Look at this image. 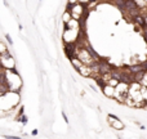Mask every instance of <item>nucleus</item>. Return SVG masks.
<instances>
[{"instance_id":"f257e3e1","label":"nucleus","mask_w":147,"mask_h":139,"mask_svg":"<svg viewBox=\"0 0 147 139\" xmlns=\"http://www.w3.org/2000/svg\"><path fill=\"white\" fill-rule=\"evenodd\" d=\"M107 122L111 128L115 129V130H117V131H121V130L125 129V125H124L123 121H121L117 116L112 115V113H108L107 115Z\"/></svg>"},{"instance_id":"f03ea898","label":"nucleus","mask_w":147,"mask_h":139,"mask_svg":"<svg viewBox=\"0 0 147 139\" xmlns=\"http://www.w3.org/2000/svg\"><path fill=\"white\" fill-rule=\"evenodd\" d=\"M101 90H102V94L105 95L106 98L113 99V97H115V86H112V85H110V84H105V86Z\"/></svg>"},{"instance_id":"7ed1b4c3","label":"nucleus","mask_w":147,"mask_h":139,"mask_svg":"<svg viewBox=\"0 0 147 139\" xmlns=\"http://www.w3.org/2000/svg\"><path fill=\"white\" fill-rule=\"evenodd\" d=\"M77 72H79L81 76H84V77H90V76H92V74H93V70H92V66L83 64V66L77 70Z\"/></svg>"},{"instance_id":"20e7f679","label":"nucleus","mask_w":147,"mask_h":139,"mask_svg":"<svg viewBox=\"0 0 147 139\" xmlns=\"http://www.w3.org/2000/svg\"><path fill=\"white\" fill-rule=\"evenodd\" d=\"M70 61H71V64H72V67H74L75 71H77V70H79L80 67H81L83 64H84L79 58H77V57H74V58H71Z\"/></svg>"},{"instance_id":"39448f33","label":"nucleus","mask_w":147,"mask_h":139,"mask_svg":"<svg viewBox=\"0 0 147 139\" xmlns=\"http://www.w3.org/2000/svg\"><path fill=\"white\" fill-rule=\"evenodd\" d=\"M72 18V15H71V12H70V9H66L63 12V14H62V22L63 23H67L70 19Z\"/></svg>"},{"instance_id":"423d86ee","label":"nucleus","mask_w":147,"mask_h":139,"mask_svg":"<svg viewBox=\"0 0 147 139\" xmlns=\"http://www.w3.org/2000/svg\"><path fill=\"white\" fill-rule=\"evenodd\" d=\"M17 120L19 121V122L22 124V125H27V122H28V117L25 115V113H23V115H21V116H18Z\"/></svg>"},{"instance_id":"0eeeda50","label":"nucleus","mask_w":147,"mask_h":139,"mask_svg":"<svg viewBox=\"0 0 147 139\" xmlns=\"http://www.w3.org/2000/svg\"><path fill=\"white\" fill-rule=\"evenodd\" d=\"M119 82H120V80H119V79H116V77H111V79L108 80L106 84H110V85H112V86H116Z\"/></svg>"},{"instance_id":"6e6552de","label":"nucleus","mask_w":147,"mask_h":139,"mask_svg":"<svg viewBox=\"0 0 147 139\" xmlns=\"http://www.w3.org/2000/svg\"><path fill=\"white\" fill-rule=\"evenodd\" d=\"M141 85L142 86H147V71H144V75H143V77H142V80L141 81Z\"/></svg>"},{"instance_id":"1a4fd4ad","label":"nucleus","mask_w":147,"mask_h":139,"mask_svg":"<svg viewBox=\"0 0 147 139\" xmlns=\"http://www.w3.org/2000/svg\"><path fill=\"white\" fill-rule=\"evenodd\" d=\"M5 39H7L8 44L13 46V40H12V37H10V35H9V33H5Z\"/></svg>"},{"instance_id":"9d476101","label":"nucleus","mask_w":147,"mask_h":139,"mask_svg":"<svg viewBox=\"0 0 147 139\" xmlns=\"http://www.w3.org/2000/svg\"><path fill=\"white\" fill-rule=\"evenodd\" d=\"M7 50H8V49H7V46H5L4 44H3L1 41H0V54H3V53H4V51H7Z\"/></svg>"},{"instance_id":"9b49d317","label":"nucleus","mask_w":147,"mask_h":139,"mask_svg":"<svg viewBox=\"0 0 147 139\" xmlns=\"http://www.w3.org/2000/svg\"><path fill=\"white\" fill-rule=\"evenodd\" d=\"M62 117H63V121H64V122L68 125L70 121H68V117H67V115H66V112H64V111H62Z\"/></svg>"},{"instance_id":"f8f14e48","label":"nucleus","mask_w":147,"mask_h":139,"mask_svg":"<svg viewBox=\"0 0 147 139\" xmlns=\"http://www.w3.org/2000/svg\"><path fill=\"white\" fill-rule=\"evenodd\" d=\"M3 136L7 139H19V136H17V135H3Z\"/></svg>"},{"instance_id":"ddd939ff","label":"nucleus","mask_w":147,"mask_h":139,"mask_svg":"<svg viewBox=\"0 0 147 139\" xmlns=\"http://www.w3.org/2000/svg\"><path fill=\"white\" fill-rule=\"evenodd\" d=\"M76 3H79L77 0H67V5H74L76 4Z\"/></svg>"},{"instance_id":"4468645a","label":"nucleus","mask_w":147,"mask_h":139,"mask_svg":"<svg viewBox=\"0 0 147 139\" xmlns=\"http://www.w3.org/2000/svg\"><path fill=\"white\" fill-rule=\"evenodd\" d=\"M77 1H79V3H80V4H84V5H88V4H89V1H90V0H77Z\"/></svg>"},{"instance_id":"2eb2a0df","label":"nucleus","mask_w":147,"mask_h":139,"mask_svg":"<svg viewBox=\"0 0 147 139\" xmlns=\"http://www.w3.org/2000/svg\"><path fill=\"white\" fill-rule=\"evenodd\" d=\"M38 134H39V130H38V129H34V130H31V135L36 136Z\"/></svg>"},{"instance_id":"dca6fc26","label":"nucleus","mask_w":147,"mask_h":139,"mask_svg":"<svg viewBox=\"0 0 147 139\" xmlns=\"http://www.w3.org/2000/svg\"><path fill=\"white\" fill-rule=\"evenodd\" d=\"M22 28H23V26L19 23V25H18V30H19V31H22Z\"/></svg>"},{"instance_id":"f3484780","label":"nucleus","mask_w":147,"mask_h":139,"mask_svg":"<svg viewBox=\"0 0 147 139\" xmlns=\"http://www.w3.org/2000/svg\"><path fill=\"white\" fill-rule=\"evenodd\" d=\"M3 1H4V5H5V7H9V4H8L7 0H3Z\"/></svg>"},{"instance_id":"a211bd4d","label":"nucleus","mask_w":147,"mask_h":139,"mask_svg":"<svg viewBox=\"0 0 147 139\" xmlns=\"http://www.w3.org/2000/svg\"><path fill=\"white\" fill-rule=\"evenodd\" d=\"M144 3H146V5H147V0H144Z\"/></svg>"},{"instance_id":"6ab92c4d","label":"nucleus","mask_w":147,"mask_h":139,"mask_svg":"<svg viewBox=\"0 0 147 139\" xmlns=\"http://www.w3.org/2000/svg\"><path fill=\"white\" fill-rule=\"evenodd\" d=\"M39 1H41V0H39Z\"/></svg>"}]
</instances>
